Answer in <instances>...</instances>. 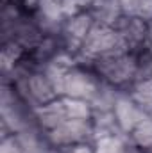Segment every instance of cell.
<instances>
[{"mask_svg":"<svg viewBox=\"0 0 152 153\" xmlns=\"http://www.w3.org/2000/svg\"><path fill=\"white\" fill-rule=\"evenodd\" d=\"M91 68L102 82L114 87L134 84L140 78V61L132 52L99 57L97 61H93Z\"/></svg>","mask_w":152,"mask_h":153,"instance_id":"6da1fadb","label":"cell"},{"mask_svg":"<svg viewBox=\"0 0 152 153\" xmlns=\"http://www.w3.org/2000/svg\"><path fill=\"white\" fill-rule=\"evenodd\" d=\"M123 148V143L120 141L118 135H111V137H100L97 139V148L95 153H120Z\"/></svg>","mask_w":152,"mask_h":153,"instance_id":"7c38bea8","label":"cell"},{"mask_svg":"<svg viewBox=\"0 0 152 153\" xmlns=\"http://www.w3.org/2000/svg\"><path fill=\"white\" fill-rule=\"evenodd\" d=\"M114 117H116V123H118V128L122 134H129L132 132L145 117L147 114L143 112V109L129 96H118L116 103L113 107Z\"/></svg>","mask_w":152,"mask_h":153,"instance_id":"52a82bcc","label":"cell"},{"mask_svg":"<svg viewBox=\"0 0 152 153\" xmlns=\"http://www.w3.org/2000/svg\"><path fill=\"white\" fill-rule=\"evenodd\" d=\"M131 98L143 109H149L152 105V76L141 78L138 82L132 84V91H131Z\"/></svg>","mask_w":152,"mask_h":153,"instance_id":"9c48e42d","label":"cell"},{"mask_svg":"<svg viewBox=\"0 0 152 153\" xmlns=\"http://www.w3.org/2000/svg\"><path fill=\"white\" fill-rule=\"evenodd\" d=\"M147 27L149 23L145 20L138 16H125V14H122L113 25V29L120 34L122 41L125 43L127 50L132 53L143 48H149L147 46Z\"/></svg>","mask_w":152,"mask_h":153,"instance_id":"277c9868","label":"cell"},{"mask_svg":"<svg viewBox=\"0 0 152 153\" xmlns=\"http://www.w3.org/2000/svg\"><path fill=\"white\" fill-rule=\"evenodd\" d=\"M120 153H145V150L140 148L136 143H129V144L123 143V148H122V152Z\"/></svg>","mask_w":152,"mask_h":153,"instance_id":"2e32d148","label":"cell"},{"mask_svg":"<svg viewBox=\"0 0 152 153\" xmlns=\"http://www.w3.org/2000/svg\"><path fill=\"white\" fill-rule=\"evenodd\" d=\"M100 78H95L82 68H72L65 75V96L91 102L99 89Z\"/></svg>","mask_w":152,"mask_h":153,"instance_id":"8992f818","label":"cell"},{"mask_svg":"<svg viewBox=\"0 0 152 153\" xmlns=\"http://www.w3.org/2000/svg\"><path fill=\"white\" fill-rule=\"evenodd\" d=\"M123 52H129V50H127L125 43L122 41L120 34L113 27L95 23L91 27L90 34L84 39L79 53L82 59H88L90 64H93V61H97L99 57L113 55V53H123Z\"/></svg>","mask_w":152,"mask_h":153,"instance_id":"7a4b0ae2","label":"cell"},{"mask_svg":"<svg viewBox=\"0 0 152 153\" xmlns=\"http://www.w3.org/2000/svg\"><path fill=\"white\" fill-rule=\"evenodd\" d=\"M0 153H23L18 137H16V135H7V137H4V139H2V144H0Z\"/></svg>","mask_w":152,"mask_h":153,"instance_id":"4fadbf2b","label":"cell"},{"mask_svg":"<svg viewBox=\"0 0 152 153\" xmlns=\"http://www.w3.org/2000/svg\"><path fill=\"white\" fill-rule=\"evenodd\" d=\"M93 25L95 22L88 11L79 13L75 16H68V20L61 25V39H63V46L66 48V52H72V53L81 52L82 43Z\"/></svg>","mask_w":152,"mask_h":153,"instance_id":"5b68a950","label":"cell"},{"mask_svg":"<svg viewBox=\"0 0 152 153\" xmlns=\"http://www.w3.org/2000/svg\"><path fill=\"white\" fill-rule=\"evenodd\" d=\"M132 143L143 150H152V117H145L132 132Z\"/></svg>","mask_w":152,"mask_h":153,"instance_id":"8fae6325","label":"cell"},{"mask_svg":"<svg viewBox=\"0 0 152 153\" xmlns=\"http://www.w3.org/2000/svg\"><path fill=\"white\" fill-rule=\"evenodd\" d=\"M34 117H36L38 125L45 132H50V130L57 128L61 123H65L68 119L65 103H63V98L61 100L57 98V100H54V102H50L47 105L34 107Z\"/></svg>","mask_w":152,"mask_h":153,"instance_id":"ba28073f","label":"cell"},{"mask_svg":"<svg viewBox=\"0 0 152 153\" xmlns=\"http://www.w3.org/2000/svg\"><path fill=\"white\" fill-rule=\"evenodd\" d=\"M61 153H95V148H91L86 141V143H77L72 146H65L61 148Z\"/></svg>","mask_w":152,"mask_h":153,"instance_id":"9a60e30c","label":"cell"},{"mask_svg":"<svg viewBox=\"0 0 152 153\" xmlns=\"http://www.w3.org/2000/svg\"><path fill=\"white\" fill-rule=\"evenodd\" d=\"M147 23H149V27H147V46L152 52V22H147Z\"/></svg>","mask_w":152,"mask_h":153,"instance_id":"e0dca14e","label":"cell"},{"mask_svg":"<svg viewBox=\"0 0 152 153\" xmlns=\"http://www.w3.org/2000/svg\"><path fill=\"white\" fill-rule=\"evenodd\" d=\"M95 137V128L91 119H66L57 128L47 132V141L52 148H65L77 143H86Z\"/></svg>","mask_w":152,"mask_h":153,"instance_id":"3957f363","label":"cell"},{"mask_svg":"<svg viewBox=\"0 0 152 153\" xmlns=\"http://www.w3.org/2000/svg\"><path fill=\"white\" fill-rule=\"evenodd\" d=\"M63 103H65L68 119H91L93 117V109H91L90 102H86V100L63 96Z\"/></svg>","mask_w":152,"mask_h":153,"instance_id":"30bf717a","label":"cell"},{"mask_svg":"<svg viewBox=\"0 0 152 153\" xmlns=\"http://www.w3.org/2000/svg\"><path fill=\"white\" fill-rule=\"evenodd\" d=\"M141 2L143 0H120L122 14H125V16H138L140 7H141Z\"/></svg>","mask_w":152,"mask_h":153,"instance_id":"5bb4252c","label":"cell"}]
</instances>
